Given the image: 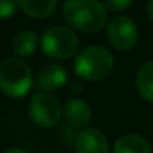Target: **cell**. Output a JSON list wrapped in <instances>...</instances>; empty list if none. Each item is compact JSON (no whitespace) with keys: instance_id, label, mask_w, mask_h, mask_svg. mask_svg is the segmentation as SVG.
<instances>
[{"instance_id":"e0dca14e","label":"cell","mask_w":153,"mask_h":153,"mask_svg":"<svg viewBox=\"0 0 153 153\" xmlns=\"http://www.w3.org/2000/svg\"><path fill=\"white\" fill-rule=\"evenodd\" d=\"M71 91H73V92H79V91H82V82H81V81H74V82H71Z\"/></svg>"},{"instance_id":"ba28073f","label":"cell","mask_w":153,"mask_h":153,"mask_svg":"<svg viewBox=\"0 0 153 153\" xmlns=\"http://www.w3.org/2000/svg\"><path fill=\"white\" fill-rule=\"evenodd\" d=\"M63 115L68 125L74 127V128H87L91 122H92V109L84 99L79 97H73V99L66 100L63 107Z\"/></svg>"},{"instance_id":"6da1fadb","label":"cell","mask_w":153,"mask_h":153,"mask_svg":"<svg viewBox=\"0 0 153 153\" xmlns=\"http://www.w3.org/2000/svg\"><path fill=\"white\" fill-rule=\"evenodd\" d=\"M63 18L71 28L92 35L105 27L109 10L99 0H66Z\"/></svg>"},{"instance_id":"7a4b0ae2","label":"cell","mask_w":153,"mask_h":153,"mask_svg":"<svg viewBox=\"0 0 153 153\" xmlns=\"http://www.w3.org/2000/svg\"><path fill=\"white\" fill-rule=\"evenodd\" d=\"M114 56L107 48L92 45L77 54L74 61V73L81 81L100 82L107 79L114 71Z\"/></svg>"},{"instance_id":"9a60e30c","label":"cell","mask_w":153,"mask_h":153,"mask_svg":"<svg viewBox=\"0 0 153 153\" xmlns=\"http://www.w3.org/2000/svg\"><path fill=\"white\" fill-rule=\"evenodd\" d=\"M133 4V0H104V5L110 12H123Z\"/></svg>"},{"instance_id":"ac0fdd59","label":"cell","mask_w":153,"mask_h":153,"mask_svg":"<svg viewBox=\"0 0 153 153\" xmlns=\"http://www.w3.org/2000/svg\"><path fill=\"white\" fill-rule=\"evenodd\" d=\"M5 153H28V152L23 148H20V146H12V148H8Z\"/></svg>"},{"instance_id":"8fae6325","label":"cell","mask_w":153,"mask_h":153,"mask_svg":"<svg viewBox=\"0 0 153 153\" xmlns=\"http://www.w3.org/2000/svg\"><path fill=\"white\" fill-rule=\"evenodd\" d=\"M135 87L143 100L153 104V61L145 63L135 77Z\"/></svg>"},{"instance_id":"277c9868","label":"cell","mask_w":153,"mask_h":153,"mask_svg":"<svg viewBox=\"0 0 153 153\" xmlns=\"http://www.w3.org/2000/svg\"><path fill=\"white\" fill-rule=\"evenodd\" d=\"M40 45L51 59H69L79 48V38L68 27H51L41 35Z\"/></svg>"},{"instance_id":"9c48e42d","label":"cell","mask_w":153,"mask_h":153,"mask_svg":"<svg viewBox=\"0 0 153 153\" xmlns=\"http://www.w3.org/2000/svg\"><path fill=\"white\" fill-rule=\"evenodd\" d=\"M69 79L66 68L61 64H46L36 74V86L43 92H53L64 86Z\"/></svg>"},{"instance_id":"8992f818","label":"cell","mask_w":153,"mask_h":153,"mask_svg":"<svg viewBox=\"0 0 153 153\" xmlns=\"http://www.w3.org/2000/svg\"><path fill=\"white\" fill-rule=\"evenodd\" d=\"M107 40L115 50L130 51L138 43V27L130 17L120 15L109 22Z\"/></svg>"},{"instance_id":"52a82bcc","label":"cell","mask_w":153,"mask_h":153,"mask_svg":"<svg viewBox=\"0 0 153 153\" xmlns=\"http://www.w3.org/2000/svg\"><path fill=\"white\" fill-rule=\"evenodd\" d=\"M74 145H76L77 153H110L112 152L109 138L99 128L81 130L76 135Z\"/></svg>"},{"instance_id":"5b68a950","label":"cell","mask_w":153,"mask_h":153,"mask_svg":"<svg viewBox=\"0 0 153 153\" xmlns=\"http://www.w3.org/2000/svg\"><path fill=\"white\" fill-rule=\"evenodd\" d=\"M28 115L35 125L41 128H51L59 122L63 107L53 94L38 92L28 102Z\"/></svg>"},{"instance_id":"2e32d148","label":"cell","mask_w":153,"mask_h":153,"mask_svg":"<svg viewBox=\"0 0 153 153\" xmlns=\"http://www.w3.org/2000/svg\"><path fill=\"white\" fill-rule=\"evenodd\" d=\"M146 15H148V18L153 22V0H148V2H146Z\"/></svg>"},{"instance_id":"3957f363","label":"cell","mask_w":153,"mask_h":153,"mask_svg":"<svg viewBox=\"0 0 153 153\" xmlns=\"http://www.w3.org/2000/svg\"><path fill=\"white\" fill-rule=\"evenodd\" d=\"M33 86V73L22 58H5L0 63V91L7 97L20 99Z\"/></svg>"},{"instance_id":"5bb4252c","label":"cell","mask_w":153,"mask_h":153,"mask_svg":"<svg viewBox=\"0 0 153 153\" xmlns=\"http://www.w3.org/2000/svg\"><path fill=\"white\" fill-rule=\"evenodd\" d=\"M18 7L17 0H0V18H10Z\"/></svg>"},{"instance_id":"7c38bea8","label":"cell","mask_w":153,"mask_h":153,"mask_svg":"<svg viewBox=\"0 0 153 153\" xmlns=\"http://www.w3.org/2000/svg\"><path fill=\"white\" fill-rule=\"evenodd\" d=\"M38 45V36L31 30H22L12 38V51L17 56L25 58L35 53Z\"/></svg>"},{"instance_id":"30bf717a","label":"cell","mask_w":153,"mask_h":153,"mask_svg":"<svg viewBox=\"0 0 153 153\" xmlns=\"http://www.w3.org/2000/svg\"><path fill=\"white\" fill-rule=\"evenodd\" d=\"M112 153H152V145L138 133H123L115 140Z\"/></svg>"},{"instance_id":"4fadbf2b","label":"cell","mask_w":153,"mask_h":153,"mask_svg":"<svg viewBox=\"0 0 153 153\" xmlns=\"http://www.w3.org/2000/svg\"><path fill=\"white\" fill-rule=\"evenodd\" d=\"M18 7L33 18H46L56 10L58 0H17Z\"/></svg>"}]
</instances>
